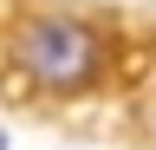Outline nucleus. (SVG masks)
Segmentation results:
<instances>
[{"mask_svg": "<svg viewBox=\"0 0 156 150\" xmlns=\"http://www.w3.org/2000/svg\"><path fill=\"white\" fill-rule=\"evenodd\" d=\"M7 59L39 91L72 98L104 72V33L91 20H78V13H65V7H20L13 26H7Z\"/></svg>", "mask_w": 156, "mask_h": 150, "instance_id": "nucleus-1", "label": "nucleus"}, {"mask_svg": "<svg viewBox=\"0 0 156 150\" xmlns=\"http://www.w3.org/2000/svg\"><path fill=\"white\" fill-rule=\"evenodd\" d=\"M0 150H7V137H0Z\"/></svg>", "mask_w": 156, "mask_h": 150, "instance_id": "nucleus-2", "label": "nucleus"}]
</instances>
